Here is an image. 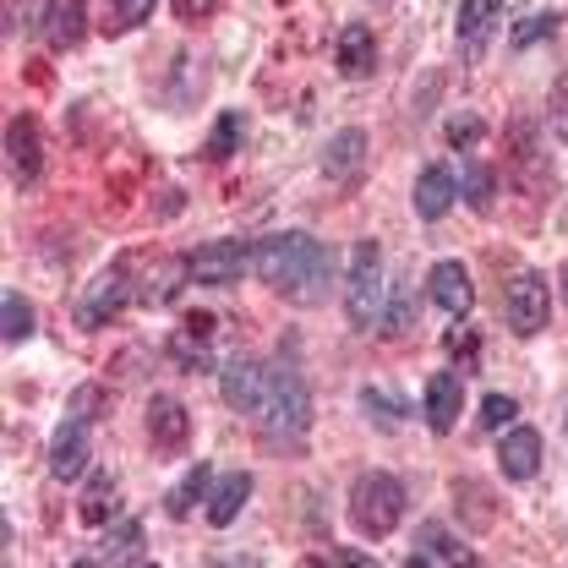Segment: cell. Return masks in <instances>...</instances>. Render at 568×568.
Listing matches in <instances>:
<instances>
[{"label": "cell", "instance_id": "obj_36", "mask_svg": "<svg viewBox=\"0 0 568 568\" xmlns=\"http://www.w3.org/2000/svg\"><path fill=\"white\" fill-rule=\"evenodd\" d=\"M448 355H465V361H470V355H476V334H470V328L448 334Z\"/></svg>", "mask_w": 568, "mask_h": 568}, {"label": "cell", "instance_id": "obj_27", "mask_svg": "<svg viewBox=\"0 0 568 568\" xmlns=\"http://www.w3.org/2000/svg\"><path fill=\"white\" fill-rule=\"evenodd\" d=\"M558 22H564L558 11H530V17L514 28V50H530L536 39H552V33H558Z\"/></svg>", "mask_w": 568, "mask_h": 568}, {"label": "cell", "instance_id": "obj_11", "mask_svg": "<svg viewBox=\"0 0 568 568\" xmlns=\"http://www.w3.org/2000/svg\"><path fill=\"white\" fill-rule=\"evenodd\" d=\"M410 568H476V552H470L459 536H448L443 525H422Z\"/></svg>", "mask_w": 568, "mask_h": 568}, {"label": "cell", "instance_id": "obj_38", "mask_svg": "<svg viewBox=\"0 0 568 568\" xmlns=\"http://www.w3.org/2000/svg\"><path fill=\"white\" fill-rule=\"evenodd\" d=\"M301 568H323V564H312V558H306V564H301Z\"/></svg>", "mask_w": 568, "mask_h": 568}, {"label": "cell", "instance_id": "obj_32", "mask_svg": "<svg viewBox=\"0 0 568 568\" xmlns=\"http://www.w3.org/2000/svg\"><path fill=\"white\" fill-rule=\"evenodd\" d=\"M361 405H366V410H377V422H383V426H399V416H405V410H399L383 388H361Z\"/></svg>", "mask_w": 568, "mask_h": 568}, {"label": "cell", "instance_id": "obj_13", "mask_svg": "<svg viewBox=\"0 0 568 568\" xmlns=\"http://www.w3.org/2000/svg\"><path fill=\"white\" fill-rule=\"evenodd\" d=\"M88 422L82 416H71L61 432H55V443H50V476L55 481H77L82 470H88Z\"/></svg>", "mask_w": 568, "mask_h": 568}, {"label": "cell", "instance_id": "obj_14", "mask_svg": "<svg viewBox=\"0 0 568 568\" xmlns=\"http://www.w3.org/2000/svg\"><path fill=\"white\" fill-rule=\"evenodd\" d=\"M497 22H503V0H459V50L470 61L487 50Z\"/></svg>", "mask_w": 568, "mask_h": 568}, {"label": "cell", "instance_id": "obj_5", "mask_svg": "<svg viewBox=\"0 0 568 568\" xmlns=\"http://www.w3.org/2000/svg\"><path fill=\"white\" fill-rule=\"evenodd\" d=\"M552 317V290H547V274L536 268H519L508 290H503V323L519 334V339H536Z\"/></svg>", "mask_w": 568, "mask_h": 568}, {"label": "cell", "instance_id": "obj_26", "mask_svg": "<svg viewBox=\"0 0 568 568\" xmlns=\"http://www.w3.org/2000/svg\"><path fill=\"white\" fill-rule=\"evenodd\" d=\"M0 312H6V328H0V334H6V345H22V339L33 334V306H28L17 290H6Z\"/></svg>", "mask_w": 568, "mask_h": 568}, {"label": "cell", "instance_id": "obj_20", "mask_svg": "<svg viewBox=\"0 0 568 568\" xmlns=\"http://www.w3.org/2000/svg\"><path fill=\"white\" fill-rule=\"evenodd\" d=\"M372 67H377V39H372V28H366V22H345V28H339V71H345V77H366Z\"/></svg>", "mask_w": 568, "mask_h": 568}, {"label": "cell", "instance_id": "obj_7", "mask_svg": "<svg viewBox=\"0 0 568 568\" xmlns=\"http://www.w3.org/2000/svg\"><path fill=\"white\" fill-rule=\"evenodd\" d=\"M252 268V246L246 241H209L192 252V280L197 284H235Z\"/></svg>", "mask_w": 568, "mask_h": 568}, {"label": "cell", "instance_id": "obj_22", "mask_svg": "<svg viewBox=\"0 0 568 568\" xmlns=\"http://www.w3.org/2000/svg\"><path fill=\"white\" fill-rule=\"evenodd\" d=\"M388 339H405L410 328H416V280L405 274V280H394L388 290V312H383V323H377Z\"/></svg>", "mask_w": 568, "mask_h": 568}, {"label": "cell", "instance_id": "obj_6", "mask_svg": "<svg viewBox=\"0 0 568 568\" xmlns=\"http://www.w3.org/2000/svg\"><path fill=\"white\" fill-rule=\"evenodd\" d=\"M138 290H132V263H110L99 280L88 284V295H82V323L88 328H104L110 317H121V306L132 301Z\"/></svg>", "mask_w": 568, "mask_h": 568}, {"label": "cell", "instance_id": "obj_40", "mask_svg": "<svg viewBox=\"0 0 568 568\" xmlns=\"http://www.w3.org/2000/svg\"><path fill=\"white\" fill-rule=\"evenodd\" d=\"M564 295H568V268H564Z\"/></svg>", "mask_w": 568, "mask_h": 568}, {"label": "cell", "instance_id": "obj_15", "mask_svg": "<svg viewBox=\"0 0 568 568\" xmlns=\"http://www.w3.org/2000/svg\"><path fill=\"white\" fill-rule=\"evenodd\" d=\"M497 465H503L508 481H530V476L541 470V437H536L530 426H514V432L503 437V448H497Z\"/></svg>", "mask_w": 568, "mask_h": 568}, {"label": "cell", "instance_id": "obj_28", "mask_svg": "<svg viewBox=\"0 0 568 568\" xmlns=\"http://www.w3.org/2000/svg\"><path fill=\"white\" fill-rule=\"evenodd\" d=\"M465 197H470V209L476 213L493 209V170H487V164H476V159L465 164Z\"/></svg>", "mask_w": 568, "mask_h": 568}, {"label": "cell", "instance_id": "obj_18", "mask_svg": "<svg viewBox=\"0 0 568 568\" xmlns=\"http://www.w3.org/2000/svg\"><path fill=\"white\" fill-rule=\"evenodd\" d=\"M361 164H366V132L345 126L339 138H328V153H323V175L328 181H355Z\"/></svg>", "mask_w": 568, "mask_h": 568}, {"label": "cell", "instance_id": "obj_30", "mask_svg": "<svg viewBox=\"0 0 568 568\" xmlns=\"http://www.w3.org/2000/svg\"><path fill=\"white\" fill-rule=\"evenodd\" d=\"M514 416H519V405H514L508 394H487V399H481V426H487V432H503Z\"/></svg>", "mask_w": 568, "mask_h": 568}, {"label": "cell", "instance_id": "obj_37", "mask_svg": "<svg viewBox=\"0 0 568 568\" xmlns=\"http://www.w3.org/2000/svg\"><path fill=\"white\" fill-rule=\"evenodd\" d=\"M339 568H377L366 552H339Z\"/></svg>", "mask_w": 568, "mask_h": 568}, {"label": "cell", "instance_id": "obj_35", "mask_svg": "<svg viewBox=\"0 0 568 568\" xmlns=\"http://www.w3.org/2000/svg\"><path fill=\"white\" fill-rule=\"evenodd\" d=\"M213 11H219V0H175V17H181V22H203Z\"/></svg>", "mask_w": 568, "mask_h": 568}, {"label": "cell", "instance_id": "obj_9", "mask_svg": "<svg viewBox=\"0 0 568 568\" xmlns=\"http://www.w3.org/2000/svg\"><path fill=\"white\" fill-rule=\"evenodd\" d=\"M148 437H153V448H159V454H181V448H186V437H192V416H186V405H181V399H170V394H153V399H148Z\"/></svg>", "mask_w": 568, "mask_h": 568}, {"label": "cell", "instance_id": "obj_24", "mask_svg": "<svg viewBox=\"0 0 568 568\" xmlns=\"http://www.w3.org/2000/svg\"><path fill=\"white\" fill-rule=\"evenodd\" d=\"M110 514H115V476H110V470H99V476H93V487L82 493V519H88V525H104Z\"/></svg>", "mask_w": 568, "mask_h": 568}, {"label": "cell", "instance_id": "obj_31", "mask_svg": "<svg viewBox=\"0 0 568 568\" xmlns=\"http://www.w3.org/2000/svg\"><path fill=\"white\" fill-rule=\"evenodd\" d=\"M547 126L558 132V138L568 142V77L552 88V99H547Z\"/></svg>", "mask_w": 568, "mask_h": 568}, {"label": "cell", "instance_id": "obj_8", "mask_svg": "<svg viewBox=\"0 0 568 568\" xmlns=\"http://www.w3.org/2000/svg\"><path fill=\"white\" fill-rule=\"evenodd\" d=\"M6 164H11V181H17V186H33V181H39V170H44V142H39L33 115H11V121H6Z\"/></svg>", "mask_w": 568, "mask_h": 568}, {"label": "cell", "instance_id": "obj_21", "mask_svg": "<svg viewBox=\"0 0 568 568\" xmlns=\"http://www.w3.org/2000/svg\"><path fill=\"white\" fill-rule=\"evenodd\" d=\"M246 497H252V476L246 470H230V476H219V487L209 497V519L224 530V525H235V514L246 508Z\"/></svg>", "mask_w": 568, "mask_h": 568}, {"label": "cell", "instance_id": "obj_25", "mask_svg": "<svg viewBox=\"0 0 568 568\" xmlns=\"http://www.w3.org/2000/svg\"><path fill=\"white\" fill-rule=\"evenodd\" d=\"M203 493H209V465L197 459V465L186 470V481L164 497V503H170V514H175V519H186V514H192V503H203Z\"/></svg>", "mask_w": 568, "mask_h": 568}, {"label": "cell", "instance_id": "obj_10", "mask_svg": "<svg viewBox=\"0 0 568 568\" xmlns=\"http://www.w3.org/2000/svg\"><path fill=\"white\" fill-rule=\"evenodd\" d=\"M426 290H432V301L448 312V317H465L470 306H476V284H470V268L465 263H437L432 274H426Z\"/></svg>", "mask_w": 568, "mask_h": 568}, {"label": "cell", "instance_id": "obj_1", "mask_svg": "<svg viewBox=\"0 0 568 568\" xmlns=\"http://www.w3.org/2000/svg\"><path fill=\"white\" fill-rule=\"evenodd\" d=\"M219 388H224L230 410L252 416V426L274 443H295L312 426V394H306L301 372H290V366H263L252 355H235V361H224Z\"/></svg>", "mask_w": 568, "mask_h": 568}, {"label": "cell", "instance_id": "obj_34", "mask_svg": "<svg viewBox=\"0 0 568 568\" xmlns=\"http://www.w3.org/2000/svg\"><path fill=\"white\" fill-rule=\"evenodd\" d=\"M148 11H153V0H115V28H138Z\"/></svg>", "mask_w": 568, "mask_h": 568}, {"label": "cell", "instance_id": "obj_16", "mask_svg": "<svg viewBox=\"0 0 568 568\" xmlns=\"http://www.w3.org/2000/svg\"><path fill=\"white\" fill-rule=\"evenodd\" d=\"M181 280H192V257H159V263L148 268V280H142L138 301L142 306H170V301L181 295Z\"/></svg>", "mask_w": 568, "mask_h": 568}, {"label": "cell", "instance_id": "obj_29", "mask_svg": "<svg viewBox=\"0 0 568 568\" xmlns=\"http://www.w3.org/2000/svg\"><path fill=\"white\" fill-rule=\"evenodd\" d=\"M235 142H241V115H235V110H224V115H219V132H213V142L203 148V153L219 164V159H230V148H235Z\"/></svg>", "mask_w": 568, "mask_h": 568}, {"label": "cell", "instance_id": "obj_41", "mask_svg": "<svg viewBox=\"0 0 568 568\" xmlns=\"http://www.w3.org/2000/svg\"><path fill=\"white\" fill-rule=\"evenodd\" d=\"M138 568H159V564H138Z\"/></svg>", "mask_w": 568, "mask_h": 568}, {"label": "cell", "instance_id": "obj_19", "mask_svg": "<svg viewBox=\"0 0 568 568\" xmlns=\"http://www.w3.org/2000/svg\"><path fill=\"white\" fill-rule=\"evenodd\" d=\"M209 339H213V317L209 312H192V317L175 328L170 351H175V361H181L186 372H197V366H209Z\"/></svg>", "mask_w": 568, "mask_h": 568}, {"label": "cell", "instance_id": "obj_17", "mask_svg": "<svg viewBox=\"0 0 568 568\" xmlns=\"http://www.w3.org/2000/svg\"><path fill=\"white\" fill-rule=\"evenodd\" d=\"M454 197H459V181H454V170H443V164H426L422 175H416V213H422V219H443V213L454 209Z\"/></svg>", "mask_w": 568, "mask_h": 568}, {"label": "cell", "instance_id": "obj_4", "mask_svg": "<svg viewBox=\"0 0 568 568\" xmlns=\"http://www.w3.org/2000/svg\"><path fill=\"white\" fill-rule=\"evenodd\" d=\"M345 317L355 328L383 323V252H377V241H355L351 280H345Z\"/></svg>", "mask_w": 568, "mask_h": 568}, {"label": "cell", "instance_id": "obj_23", "mask_svg": "<svg viewBox=\"0 0 568 568\" xmlns=\"http://www.w3.org/2000/svg\"><path fill=\"white\" fill-rule=\"evenodd\" d=\"M44 39L55 50H71L82 39V0H50V22H44Z\"/></svg>", "mask_w": 568, "mask_h": 568}, {"label": "cell", "instance_id": "obj_12", "mask_svg": "<svg viewBox=\"0 0 568 568\" xmlns=\"http://www.w3.org/2000/svg\"><path fill=\"white\" fill-rule=\"evenodd\" d=\"M465 405V372H432L426 377V426L432 432H454Z\"/></svg>", "mask_w": 568, "mask_h": 568}, {"label": "cell", "instance_id": "obj_3", "mask_svg": "<svg viewBox=\"0 0 568 568\" xmlns=\"http://www.w3.org/2000/svg\"><path fill=\"white\" fill-rule=\"evenodd\" d=\"M399 519H405V487L388 476V470H366V476H355L351 487V525L361 536H394L399 530Z\"/></svg>", "mask_w": 568, "mask_h": 568}, {"label": "cell", "instance_id": "obj_33", "mask_svg": "<svg viewBox=\"0 0 568 568\" xmlns=\"http://www.w3.org/2000/svg\"><path fill=\"white\" fill-rule=\"evenodd\" d=\"M448 142H454V148H476V142H481V121H476V115H454V121H448Z\"/></svg>", "mask_w": 568, "mask_h": 568}, {"label": "cell", "instance_id": "obj_39", "mask_svg": "<svg viewBox=\"0 0 568 568\" xmlns=\"http://www.w3.org/2000/svg\"><path fill=\"white\" fill-rule=\"evenodd\" d=\"M71 568H99V564H71Z\"/></svg>", "mask_w": 568, "mask_h": 568}, {"label": "cell", "instance_id": "obj_2", "mask_svg": "<svg viewBox=\"0 0 568 568\" xmlns=\"http://www.w3.org/2000/svg\"><path fill=\"white\" fill-rule=\"evenodd\" d=\"M252 274L268 284V290H280L284 301H295V306H317L328 295L334 257L306 230H280V235H263L252 246Z\"/></svg>", "mask_w": 568, "mask_h": 568}]
</instances>
